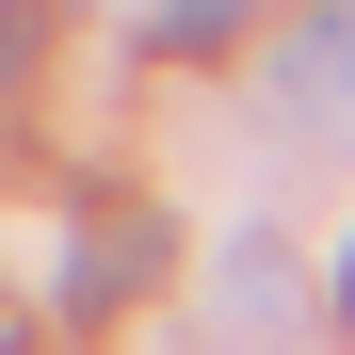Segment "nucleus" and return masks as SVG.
I'll list each match as a JSON object with an SVG mask.
<instances>
[{"mask_svg":"<svg viewBox=\"0 0 355 355\" xmlns=\"http://www.w3.org/2000/svg\"><path fill=\"white\" fill-rule=\"evenodd\" d=\"M307 81H323V97H355V0L323 17V49H307Z\"/></svg>","mask_w":355,"mask_h":355,"instance_id":"3","label":"nucleus"},{"mask_svg":"<svg viewBox=\"0 0 355 355\" xmlns=\"http://www.w3.org/2000/svg\"><path fill=\"white\" fill-rule=\"evenodd\" d=\"M33 49H49V0H0V97L33 81Z\"/></svg>","mask_w":355,"mask_h":355,"instance_id":"1","label":"nucleus"},{"mask_svg":"<svg viewBox=\"0 0 355 355\" xmlns=\"http://www.w3.org/2000/svg\"><path fill=\"white\" fill-rule=\"evenodd\" d=\"M243 33V0H162V49H226Z\"/></svg>","mask_w":355,"mask_h":355,"instance_id":"2","label":"nucleus"},{"mask_svg":"<svg viewBox=\"0 0 355 355\" xmlns=\"http://www.w3.org/2000/svg\"><path fill=\"white\" fill-rule=\"evenodd\" d=\"M339 323H355V259H339Z\"/></svg>","mask_w":355,"mask_h":355,"instance_id":"4","label":"nucleus"}]
</instances>
